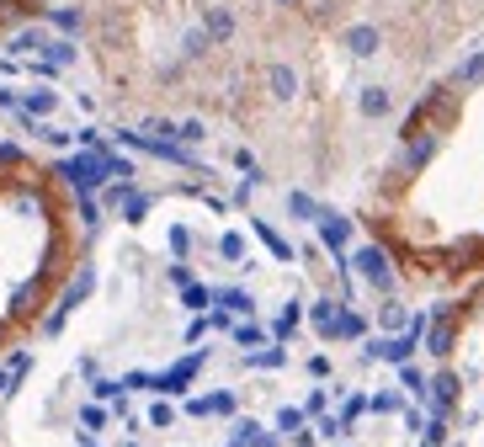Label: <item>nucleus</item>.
Listing matches in <instances>:
<instances>
[{
  "label": "nucleus",
  "mask_w": 484,
  "mask_h": 447,
  "mask_svg": "<svg viewBox=\"0 0 484 447\" xmlns=\"http://www.w3.org/2000/svg\"><path fill=\"white\" fill-rule=\"evenodd\" d=\"M352 261H357V272H363L378 293H394V261H389V251H384V245H363Z\"/></svg>",
  "instance_id": "obj_1"
},
{
  "label": "nucleus",
  "mask_w": 484,
  "mask_h": 447,
  "mask_svg": "<svg viewBox=\"0 0 484 447\" xmlns=\"http://www.w3.org/2000/svg\"><path fill=\"white\" fill-rule=\"evenodd\" d=\"M453 341H458V309L442 304V309L431 315V330H426V351H431V357H447Z\"/></svg>",
  "instance_id": "obj_2"
},
{
  "label": "nucleus",
  "mask_w": 484,
  "mask_h": 447,
  "mask_svg": "<svg viewBox=\"0 0 484 447\" xmlns=\"http://www.w3.org/2000/svg\"><path fill=\"white\" fill-rule=\"evenodd\" d=\"M357 112L373 118V123H378V118H389V112H394V91H389V86H363V91H357Z\"/></svg>",
  "instance_id": "obj_3"
},
{
  "label": "nucleus",
  "mask_w": 484,
  "mask_h": 447,
  "mask_svg": "<svg viewBox=\"0 0 484 447\" xmlns=\"http://www.w3.org/2000/svg\"><path fill=\"white\" fill-rule=\"evenodd\" d=\"M346 48H352L357 59H373V54L384 48V32L373 27V22H357V27H346Z\"/></svg>",
  "instance_id": "obj_4"
},
{
  "label": "nucleus",
  "mask_w": 484,
  "mask_h": 447,
  "mask_svg": "<svg viewBox=\"0 0 484 447\" xmlns=\"http://www.w3.org/2000/svg\"><path fill=\"white\" fill-rule=\"evenodd\" d=\"M267 91H272L277 101H293V96H299V69H293V64H272V69H267Z\"/></svg>",
  "instance_id": "obj_5"
},
{
  "label": "nucleus",
  "mask_w": 484,
  "mask_h": 447,
  "mask_svg": "<svg viewBox=\"0 0 484 447\" xmlns=\"http://www.w3.org/2000/svg\"><path fill=\"white\" fill-rule=\"evenodd\" d=\"M59 112V91L37 86V91H22V118H54Z\"/></svg>",
  "instance_id": "obj_6"
},
{
  "label": "nucleus",
  "mask_w": 484,
  "mask_h": 447,
  "mask_svg": "<svg viewBox=\"0 0 484 447\" xmlns=\"http://www.w3.org/2000/svg\"><path fill=\"white\" fill-rule=\"evenodd\" d=\"M203 32H208V43H229V37H235V11H229V5H208Z\"/></svg>",
  "instance_id": "obj_7"
},
{
  "label": "nucleus",
  "mask_w": 484,
  "mask_h": 447,
  "mask_svg": "<svg viewBox=\"0 0 484 447\" xmlns=\"http://www.w3.org/2000/svg\"><path fill=\"white\" fill-rule=\"evenodd\" d=\"M320 234H325V245L341 255V245L352 240V219H341V213H320Z\"/></svg>",
  "instance_id": "obj_8"
},
{
  "label": "nucleus",
  "mask_w": 484,
  "mask_h": 447,
  "mask_svg": "<svg viewBox=\"0 0 484 447\" xmlns=\"http://www.w3.org/2000/svg\"><path fill=\"white\" fill-rule=\"evenodd\" d=\"M363 330H367V319L357 315V309H341V315H335V330H331V341H357Z\"/></svg>",
  "instance_id": "obj_9"
},
{
  "label": "nucleus",
  "mask_w": 484,
  "mask_h": 447,
  "mask_svg": "<svg viewBox=\"0 0 484 447\" xmlns=\"http://www.w3.org/2000/svg\"><path fill=\"white\" fill-rule=\"evenodd\" d=\"M335 315H341L335 298H314V304H309V319H314V330H320L325 341H331V330H335Z\"/></svg>",
  "instance_id": "obj_10"
},
{
  "label": "nucleus",
  "mask_w": 484,
  "mask_h": 447,
  "mask_svg": "<svg viewBox=\"0 0 484 447\" xmlns=\"http://www.w3.org/2000/svg\"><path fill=\"white\" fill-rule=\"evenodd\" d=\"M91 283H96V272H91V266H86V272H80V277L69 283V293H64V304H59V309H54V315H64V319H69V309H75V304H80V298L91 293Z\"/></svg>",
  "instance_id": "obj_11"
},
{
  "label": "nucleus",
  "mask_w": 484,
  "mask_h": 447,
  "mask_svg": "<svg viewBox=\"0 0 484 447\" xmlns=\"http://www.w3.org/2000/svg\"><path fill=\"white\" fill-rule=\"evenodd\" d=\"M426 389L437 394V405H442V411H453V405H458V373H437Z\"/></svg>",
  "instance_id": "obj_12"
},
{
  "label": "nucleus",
  "mask_w": 484,
  "mask_h": 447,
  "mask_svg": "<svg viewBox=\"0 0 484 447\" xmlns=\"http://www.w3.org/2000/svg\"><path fill=\"white\" fill-rule=\"evenodd\" d=\"M107 421H112V415L101 411V405H86V411H80V442H91L96 431H107Z\"/></svg>",
  "instance_id": "obj_13"
},
{
  "label": "nucleus",
  "mask_w": 484,
  "mask_h": 447,
  "mask_svg": "<svg viewBox=\"0 0 484 447\" xmlns=\"http://www.w3.org/2000/svg\"><path fill=\"white\" fill-rule=\"evenodd\" d=\"M256 234H261V240L272 245V255H277V261H293V245H288V240H282V234H277V229H272L267 219H256Z\"/></svg>",
  "instance_id": "obj_14"
},
{
  "label": "nucleus",
  "mask_w": 484,
  "mask_h": 447,
  "mask_svg": "<svg viewBox=\"0 0 484 447\" xmlns=\"http://www.w3.org/2000/svg\"><path fill=\"white\" fill-rule=\"evenodd\" d=\"M288 208H293V219L320 224V208H314V197H309V192H293V197H288Z\"/></svg>",
  "instance_id": "obj_15"
},
{
  "label": "nucleus",
  "mask_w": 484,
  "mask_h": 447,
  "mask_svg": "<svg viewBox=\"0 0 484 447\" xmlns=\"http://www.w3.org/2000/svg\"><path fill=\"white\" fill-rule=\"evenodd\" d=\"M182 54H186V59H203V54H208V32L192 27V32L182 37Z\"/></svg>",
  "instance_id": "obj_16"
},
{
  "label": "nucleus",
  "mask_w": 484,
  "mask_h": 447,
  "mask_svg": "<svg viewBox=\"0 0 484 447\" xmlns=\"http://www.w3.org/2000/svg\"><path fill=\"white\" fill-rule=\"evenodd\" d=\"M218 304H229L235 315H250V309H256V298H250L245 287H229V293H218Z\"/></svg>",
  "instance_id": "obj_17"
},
{
  "label": "nucleus",
  "mask_w": 484,
  "mask_h": 447,
  "mask_svg": "<svg viewBox=\"0 0 484 447\" xmlns=\"http://www.w3.org/2000/svg\"><path fill=\"white\" fill-rule=\"evenodd\" d=\"M48 22H54V27H64V32H80V11H69V5H54V11H48Z\"/></svg>",
  "instance_id": "obj_18"
},
{
  "label": "nucleus",
  "mask_w": 484,
  "mask_h": 447,
  "mask_svg": "<svg viewBox=\"0 0 484 447\" xmlns=\"http://www.w3.org/2000/svg\"><path fill=\"white\" fill-rule=\"evenodd\" d=\"M176 139H182V144H203V139H208V128L197 123V118H186V123H176Z\"/></svg>",
  "instance_id": "obj_19"
},
{
  "label": "nucleus",
  "mask_w": 484,
  "mask_h": 447,
  "mask_svg": "<svg viewBox=\"0 0 484 447\" xmlns=\"http://www.w3.org/2000/svg\"><path fill=\"white\" fill-rule=\"evenodd\" d=\"M218 255L224 261H245V240L240 234H218Z\"/></svg>",
  "instance_id": "obj_20"
},
{
  "label": "nucleus",
  "mask_w": 484,
  "mask_h": 447,
  "mask_svg": "<svg viewBox=\"0 0 484 447\" xmlns=\"http://www.w3.org/2000/svg\"><path fill=\"white\" fill-rule=\"evenodd\" d=\"M122 213H128V224H144V213H150V197H144V192H133V197L122 203Z\"/></svg>",
  "instance_id": "obj_21"
},
{
  "label": "nucleus",
  "mask_w": 484,
  "mask_h": 447,
  "mask_svg": "<svg viewBox=\"0 0 484 447\" xmlns=\"http://www.w3.org/2000/svg\"><path fill=\"white\" fill-rule=\"evenodd\" d=\"M43 54H48V64H75V43H64V37H54V43H48Z\"/></svg>",
  "instance_id": "obj_22"
},
{
  "label": "nucleus",
  "mask_w": 484,
  "mask_h": 447,
  "mask_svg": "<svg viewBox=\"0 0 484 447\" xmlns=\"http://www.w3.org/2000/svg\"><path fill=\"white\" fill-rule=\"evenodd\" d=\"M32 368V351H11V362H5V373H11V383H22Z\"/></svg>",
  "instance_id": "obj_23"
},
{
  "label": "nucleus",
  "mask_w": 484,
  "mask_h": 447,
  "mask_svg": "<svg viewBox=\"0 0 484 447\" xmlns=\"http://www.w3.org/2000/svg\"><path fill=\"white\" fill-rule=\"evenodd\" d=\"M378 325H384V330H399V325H405V304H384V309H378Z\"/></svg>",
  "instance_id": "obj_24"
},
{
  "label": "nucleus",
  "mask_w": 484,
  "mask_h": 447,
  "mask_svg": "<svg viewBox=\"0 0 484 447\" xmlns=\"http://www.w3.org/2000/svg\"><path fill=\"white\" fill-rule=\"evenodd\" d=\"M250 362H256V368H282V362H288V351H282V347H272V351H256Z\"/></svg>",
  "instance_id": "obj_25"
},
{
  "label": "nucleus",
  "mask_w": 484,
  "mask_h": 447,
  "mask_svg": "<svg viewBox=\"0 0 484 447\" xmlns=\"http://www.w3.org/2000/svg\"><path fill=\"white\" fill-rule=\"evenodd\" d=\"M171 251H176V255H186V251H192V229H182V224L171 229Z\"/></svg>",
  "instance_id": "obj_26"
},
{
  "label": "nucleus",
  "mask_w": 484,
  "mask_h": 447,
  "mask_svg": "<svg viewBox=\"0 0 484 447\" xmlns=\"http://www.w3.org/2000/svg\"><path fill=\"white\" fill-rule=\"evenodd\" d=\"M277 426H282V431H293V437H299V431H303V411H282V415H277Z\"/></svg>",
  "instance_id": "obj_27"
},
{
  "label": "nucleus",
  "mask_w": 484,
  "mask_h": 447,
  "mask_svg": "<svg viewBox=\"0 0 484 447\" xmlns=\"http://www.w3.org/2000/svg\"><path fill=\"white\" fill-rule=\"evenodd\" d=\"M186 309H208V287H203V283L186 287Z\"/></svg>",
  "instance_id": "obj_28"
},
{
  "label": "nucleus",
  "mask_w": 484,
  "mask_h": 447,
  "mask_svg": "<svg viewBox=\"0 0 484 447\" xmlns=\"http://www.w3.org/2000/svg\"><path fill=\"white\" fill-rule=\"evenodd\" d=\"M171 421H176V411H171L165 400H160V405H150V426H171Z\"/></svg>",
  "instance_id": "obj_29"
},
{
  "label": "nucleus",
  "mask_w": 484,
  "mask_h": 447,
  "mask_svg": "<svg viewBox=\"0 0 484 447\" xmlns=\"http://www.w3.org/2000/svg\"><path fill=\"white\" fill-rule=\"evenodd\" d=\"M235 341H240V347H261V330H256V325H235Z\"/></svg>",
  "instance_id": "obj_30"
},
{
  "label": "nucleus",
  "mask_w": 484,
  "mask_h": 447,
  "mask_svg": "<svg viewBox=\"0 0 484 447\" xmlns=\"http://www.w3.org/2000/svg\"><path fill=\"white\" fill-rule=\"evenodd\" d=\"M367 405H373V411H378V415H394V411H399V400H394V394H373Z\"/></svg>",
  "instance_id": "obj_31"
},
{
  "label": "nucleus",
  "mask_w": 484,
  "mask_h": 447,
  "mask_svg": "<svg viewBox=\"0 0 484 447\" xmlns=\"http://www.w3.org/2000/svg\"><path fill=\"white\" fill-rule=\"evenodd\" d=\"M399 379H405V389H410V394H426V379H421V373H416V368H405Z\"/></svg>",
  "instance_id": "obj_32"
},
{
  "label": "nucleus",
  "mask_w": 484,
  "mask_h": 447,
  "mask_svg": "<svg viewBox=\"0 0 484 447\" xmlns=\"http://www.w3.org/2000/svg\"><path fill=\"white\" fill-rule=\"evenodd\" d=\"M118 394H122V383H107V379L96 383V400H118Z\"/></svg>",
  "instance_id": "obj_33"
},
{
  "label": "nucleus",
  "mask_w": 484,
  "mask_h": 447,
  "mask_svg": "<svg viewBox=\"0 0 484 447\" xmlns=\"http://www.w3.org/2000/svg\"><path fill=\"white\" fill-rule=\"evenodd\" d=\"M0 394H16V383H11V373L0 368Z\"/></svg>",
  "instance_id": "obj_34"
},
{
  "label": "nucleus",
  "mask_w": 484,
  "mask_h": 447,
  "mask_svg": "<svg viewBox=\"0 0 484 447\" xmlns=\"http://www.w3.org/2000/svg\"><path fill=\"white\" fill-rule=\"evenodd\" d=\"M5 336H11V319L0 315V347H5Z\"/></svg>",
  "instance_id": "obj_35"
},
{
  "label": "nucleus",
  "mask_w": 484,
  "mask_h": 447,
  "mask_svg": "<svg viewBox=\"0 0 484 447\" xmlns=\"http://www.w3.org/2000/svg\"><path fill=\"white\" fill-rule=\"evenodd\" d=\"M86 447H91V442H86Z\"/></svg>",
  "instance_id": "obj_36"
}]
</instances>
